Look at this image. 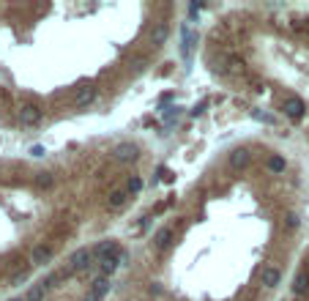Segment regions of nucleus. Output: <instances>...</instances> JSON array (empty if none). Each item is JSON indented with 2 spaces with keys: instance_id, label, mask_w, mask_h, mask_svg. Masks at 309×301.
<instances>
[{
  "instance_id": "nucleus-1",
  "label": "nucleus",
  "mask_w": 309,
  "mask_h": 301,
  "mask_svg": "<svg viewBox=\"0 0 309 301\" xmlns=\"http://www.w3.org/2000/svg\"><path fill=\"white\" fill-rule=\"evenodd\" d=\"M93 260H96V257H93L91 246H79L77 252H71V255H69V260H66V269H63L66 279H69V277H74V274H79V271H88Z\"/></svg>"
},
{
  "instance_id": "nucleus-2",
  "label": "nucleus",
  "mask_w": 309,
  "mask_h": 301,
  "mask_svg": "<svg viewBox=\"0 0 309 301\" xmlns=\"http://www.w3.org/2000/svg\"><path fill=\"white\" fill-rule=\"evenodd\" d=\"M282 112H285L290 120H301L304 118V112H306V104H304V99L301 96H285V102H282Z\"/></svg>"
},
{
  "instance_id": "nucleus-3",
  "label": "nucleus",
  "mask_w": 309,
  "mask_h": 301,
  "mask_svg": "<svg viewBox=\"0 0 309 301\" xmlns=\"http://www.w3.org/2000/svg\"><path fill=\"white\" fill-rule=\"evenodd\" d=\"M137 145L134 143H129V140H123V143H118V145H112V159H115V162H120V164H126V162H134V159H137Z\"/></svg>"
},
{
  "instance_id": "nucleus-4",
  "label": "nucleus",
  "mask_w": 309,
  "mask_h": 301,
  "mask_svg": "<svg viewBox=\"0 0 309 301\" xmlns=\"http://www.w3.org/2000/svg\"><path fill=\"white\" fill-rule=\"evenodd\" d=\"M41 115H44V110L38 104H22L19 107V123L22 126H38L41 123Z\"/></svg>"
},
{
  "instance_id": "nucleus-5",
  "label": "nucleus",
  "mask_w": 309,
  "mask_h": 301,
  "mask_svg": "<svg viewBox=\"0 0 309 301\" xmlns=\"http://www.w3.org/2000/svg\"><path fill=\"white\" fill-rule=\"evenodd\" d=\"M91 252H93V257H102V260L118 257L120 255V244L115 238H104V241H99L96 246H91Z\"/></svg>"
},
{
  "instance_id": "nucleus-6",
  "label": "nucleus",
  "mask_w": 309,
  "mask_h": 301,
  "mask_svg": "<svg viewBox=\"0 0 309 301\" xmlns=\"http://www.w3.org/2000/svg\"><path fill=\"white\" fill-rule=\"evenodd\" d=\"M257 279H260V285H263V287L274 290V287L282 282V271L277 269V266H263V269H260V274H257Z\"/></svg>"
},
{
  "instance_id": "nucleus-7",
  "label": "nucleus",
  "mask_w": 309,
  "mask_h": 301,
  "mask_svg": "<svg viewBox=\"0 0 309 301\" xmlns=\"http://www.w3.org/2000/svg\"><path fill=\"white\" fill-rule=\"evenodd\" d=\"M96 88L93 85H82V88L74 91V107H79V110H85V107H91L93 102H96Z\"/></svg>"
},
{
  "instance_id": "nucleus-8",
  "label": "nucleus",
  "mask_w": 309,
  "mask_h": 301,
  "mask_svg": "<svg viewBox=\"0 0 309 301\" xmlns=\"http://www.w3.org/2000/svg\"><path fill=\"white\" fill-rule=\"evenodd\" d=\"M52 255H55V246H52V244H38V246H33V252H30V266H44V263H50Z\"/></svg>"
},
{
  "instance_id": "nucleus-9",
  "label": "nucleus",
  "mask_w": 309,
  "mask_h": 301,
  "mask_svg": "<svg viewBox=\"0 0 309 301\" xmlns=\"http://www.w3.org/2000/svg\"><path fill=\"white\" fill-rule=\"evenodd\" d=\"M172 236H175V233H172V227H159L156 236H153V241H151L153 249H156V252H164L167 246L172 244Z\"/></svg>"
},
{
  "instance_id": "nucleus-10",
  "label": "nucleus",
  "mask_w": 309,
  "mask_h": 301,
  "mask_svg": "<svg viewBox=\"0 0 309 301\" xmlns=\"http://www.w3.org/2000/svg\"><path fill=\"white\" fill-rule=\"evenodd\" d=\"M148 38H151L153 47H162L167 38H170V25H167V22H156L151 28V33H148Z\"/></svg>"
},
{
  "instance_id": "nucleus-11",
  "label": "nucleus",
  "mask_w": 309,
  "mask_h": 301,
  "mask_svg": "<svg viewBox=\"0 0 309 301\" xmlns=\"http://www.w3.org/2000/svg\"><path fill=\"white\" fill-rule=\"evenodd\" d=\"M249 162H252L249 148H236V151L230 153V167H233V170H246Z\"/></svg>"
},
{
  "instance_id": "nucleus-12",
  "label": "nucleus",
  "mask_w": 309,
  "mask_h": 301,
  "mask_svg": "<svg viewBox=\"0 0 309 301\" xmlns=\"http://www.w3.org/2000/svg\"><path fill=\"white\" fill-rule=\"evenodd\" d=\"M110 290H112V277H96L91 282V293H96L99 298H104Z\"/></svg>"
},
{
  "instance_id": "nucleus-13",
  "label": "nucleus",
  "mask_w": 309,
  "mask_h": 301,
  "mask_svg": "<svg viewBox=\"0 0 309 301\" xmlns=\"http://www.w3.org/2000/svg\"><path fill=\"white\" fill-rule=\"evenodd\" d=\"M126 200H129V192H126V189H112L110 197H107V205H110L112 211H118V208H123V205H126Z\"/></svg>"
},
{
  "instance_id": "nucleus-14",
  "label": "nucleus",
  "mask_w": 309,
  "mask_h": 301,
  "mask_svg": "<svg viewBox=\"0 0 309 301\" xmlns=\"http://www.w3.org/2000/svg\"><path fill=\"white\" fill-rule=\"evenodd\" d=\"M47 290H50V285L47 282H38V285H33L28 293H25V301H44V296H47Z\"/></svg>"
},
{
  "instance_id": "nucleus-15",
  "label": "nucleus",
  "mask_w": 309,
  "mask_h": 301,
  "mask_svg": "<svg viewBox=\"0 0 309 301\" xmlns=\"http://www.w3.org/2000/svg\"><path fill=\"white\" fill-rule=\"evenodd\" d=\"M266 167H268V173H274V176H282V173H285V167H287V162H285L282 156H277V153H274V156L266 159Z\"/></svg>"
},
{
  "instance_id": "nucleus-16",
  "label": "nucleus",
  "mask_w": 309,
  "mask_h": 301,
  "mask_svg": "<svg viewBox=\"0 0 309 301\" xmlns=\"http://www.w3.org/2000/svg\"><path fill=\"white\" fill-rule=\"evenodd\" d=\"M306 290H309V277H306L304 271L295 274V279H293V293H295V296H304Z\"/></svg>"
},
{
  "instance_id": "nucleus-17",
  "label": "nucleus",
  "mask_w": 309,
  "mask_h": 301,
  "mask_svg": "<svg viewBox=\"0 0 309 301\" xmlns=\"http://www.w3.org/2000/svg\"><path fill=\"white\" fill-rule=\"evenodd\" d=\"M298 225H301V217L295 211H287L285 213V230L293 233V230H298Z\"/></svg>"
},
{
  "instance_id": "nucleus-18",
  "label": "nucleus",
  "mask_w": 309,
  "mask_h": 301,
  "mask_svg": "<svg viewBox=\"0 0 309 301\" xmlns=\"http://www.w3.org/2000/svg\"><path fill=\"white\" fill-rule=\"evenodd\" d=\"M140 189H143V178L140 176H131L129 181H126V192H129V195H137Z\"/></svg>"
},
{
  "instance_id": "nucleus-19",
  "label": "nucleus",
  "mask_w": 309,
  "mask_h": 301,
  "mask_svg": "<svg viewBox=\"0 0 309 301\" xmlns=\"http://www.w3.org/2000/svg\"><path fill=\"white\" fill-rule=\"evenodd\" d=\"M118 269V260L115 257H107L102 260V277H112V271Z\"/></svg>"
},
{
  "instance_id": "nucleus-20",
  "label": "nucleus",
  "mask_w": 309,
  "mask_h": 301,
  "mask_svg": "<svg viewBox=\"0 0 309 301\" xmlns=\"http://www.w3.org/2000/svg\"><path fill=\"white\" fill-rule=\"evenodd\" d=\"M36 184L41 186V189H50V186L55 184V178H52V173H38V176H36Z\"/></svg>"
},
{
  "instance_id": "nucleus-21",
  "label": "nucleus",
  "mask_w": 309,
  "mask_h": 301,
  "mask_svg": "<svg viewBox=\"0 0 309 301\" xmlns=\"http://www.w3.org/2000/svg\"><path fill=\"white\" fill-rule=\"evenodd\" d=\"M181 112H184L181 107H170V110L164 112V120H167V123H172V120H178V118H181Z\"/></svg>"
},
{
  "instance_id": "nucleus-22",
  "label": "nucleus",
  "mask_w": 309,
  "mask_h": 301,
  "mask_svg": "<svg viewBox=\"0 0 309 301\" xmlns=\"http://www.w3.org/2000/svg\"><path fill=\"white\" fill-rule=\"evenodd\" d=\"M131 66H134V71H143L145 66H148V58L145 55H134L131 58Z\"/></svg>"
},
{
  "instance_id": "nucleus-23",
  "label": "nucleus",
  "mask_w": 309,
  "mask_h": 301,
  "mask_svg": "<svg viewBox=\"0 0 309 301\" xmlns=\"http://www.w3.org/2000/svg\"><path fill=\"white\" fill-rule=\"evenodd\" d=\"M254 118H257V120H266V123H277V118H274V115H266V112H254Z\"/></svg>"
},
{
  "instance_id": "nucleus-24",
  "label": "nucleus",
  "mask_w": 309,
  "mask_h": 301,
  "mask_svg": "<svg viewBox=\"0 0 309 301\" xmlns=\"http://www.w3.org/2000/svg\"><path fill=\"white\" fill-rule=\"evenodd\" d=\"M115 260H118V266H129V252H126V249H120V255H118Z\"/></svg>"
},
{
  "instance_id": "nucleus-25",
  "label": "nucleus",
  "mask_w": 309,
  "mask_h": 301,
  "mask_svg": "<svg viewBox=\"0 0 309 301\" xmlns=\"http://www.w3.org/2000/svg\"><path fill=\"white\" fill-rule=\"evenodd\" d=\"M205 107H208V102H200V104L192 110V115H194V118H197V115H203V112H205Z\"/></svg>"
},
{
  "instance_id": "nucleus-26",
  "label": "nucleus",
  "mask_w": 309,
  "mask_h": 301,
  "mask_svg": "<svg viewBox=\"0 0 309 301\" xmlns=\"http://www.w3.org/2000/svg\"><path fill=\"white\" fill-rule=\"evenodd\" d=\"M203 9H205L203 3H192V6H189V14L194 17V14H197V11H203Z\"/></svg>"
},
{
  "instance_id": "nucleus-27",
  "label": "nucleus",
  "mask_w": 309,
  "mask_h": 301,
  "mask_svg": "<svg viewBox=\"0 0 309 301\" xmlns=\"http://www.w3.org/2000/svg\"><path fill=\"white\" fill-rule=\"evenodd\" d=\"M82 301H104V298H99V296H96V293H91V290H88V296H85Z\"/></svg>"
},
{
  "instance_id": "nucleus-28",
  "label": "nucleus",
  "mask_w": 309,
  "mask_h": 301,
  "mask_svg": "<svg viewBox=\"0 0 309 301\" xmlns=\"http://www.w3.org/2000/svg\"><path fill=\"white\" fill-rule=\"evenodd\" d=\"M30 153H33V156H44V148H41V145H36V148H33Z\"/></svg>"
},
{
  "instance_id": "nucleus-29",
  "label": "nucleus",
  "mask_w": 309,
  "mask_h": 301,
  "mask_svg": "<svg viewBox=\"0 0 309 301\" xmlns=\"http://www.w3.org/2000/svg\"><path fill=\"white\" fill-rule=\"evenodd\" d=\"M151 293H156V296H159V293H162V285H159V282H153V285H151Z\"/></svg>"
},
{
  "instance_id": "nucleus-30",
  "label": "nucleus",
  "mask_w": 309,
  "mask_h": 301,
  "mask_svg": "<svg viewBox=\"0 0 309 301\" xmlns=\"http://www.w3.org/2000/svg\"><path fill=\"white\" fill-rule=\"evenodd\" d=\"M301 30H304V33H306V36H309V19H306V22H304V25H301Z\"/></svg>"
},
{
  "instance_id": "nucleus-31",
  "label": "nucleus",
  "mask_w": 309,
  "mask_h": 301,
  "mask_svg": "<svg viewBox=\"0 0 309 301\" xmlns=\"http://www.w3.org/2000/svg\"><path fill=\"white\" fill-rule=\"evenodd\" d=\"M11 301H25V298H11Z\"/></svg>"
},
{
  "instance_id": "nucleus-32",
  "label": "nucleus",
  "mask_w": 309,
  "mask_h": 301,
  "mask_svg": "<svg viewBox=\"0 0 309 301\" xmlns=\"http://www.w3.org/2000/svg\"><path fill=\"white\" fill-rule=\"evenodd\" d=\"M236 301H244V298H236Z\"/></svg>"
}]
</instances>
